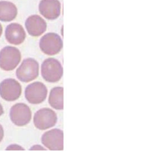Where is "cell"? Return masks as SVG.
Segmentation results:
<instances>
[{"mask_svg": "<svg viewBox=\"0 0 143 152\" xmlns=\"http://www.w3.org/2000/svg\"><path fill=\"white\" fill-rule=\"evenodd\" d=\"M41 76L49 83H56L61 79L63 69L60 61L54 58H48L43 61L41 66Z\"/></svg>", "mask_w": 143, "mask_h": 152, "instance_id": "6da1fadb", "label": "cell"}, {"mask_svg": "<svg viewBox=\"0 0 143 152\" xmlns=\"http://www.w3.org/2000/svg\"><path fill=\"white\" fill-rule=\"evenodd\" d=\"M21 53L12 46H6L0 51V68L5 71H12L19 64Z\"/></svg>", "mask_w": 143, "mask_h": 152, "instance_id": "7a4b0ae2", "label": "cell"}, {"mask_svg": "<svg viewBox=\"0 0 143 152\" xmlns=\"http://www.w3.org/2000/svg\"><path fill=\"white\" fill-rule=\"evenodd\" d=\"M39 65L35 59L26 58L16 70V74L19 80L29 83L35 80L39 76Z\"/></svg>", "mask_w": 143, "mask_h": 152, "instance_id": "3957f363", "label": "cell"}, {"mask_svg": "<svg viewBox=\"0 0 143 152\" xmlns=\"http://www.w3.org/2000/svg\"><path fill=\"white\" fill-rule=\"evenodd\" d=\"M63 47L61 37L55 33H48L43 36L39 42L41 51L46 55L54 56L58 54Z\"/></svg>", "mask_w": 143, "mask_h": 152, "instance_id": "277c9868", "label": "cell"}, {"mask_svg": "<svg viewBox=\"0 0 143 152\" xmlns=\"http://www.w3.org/2000/svg\"><path fill=\"white\" fill-rule=\"evenodd\" d=\"M57 120L56 113L48 108H44L38 110L34 117L35 126L41 130H45L54 126Z\"/></svg>", "mask_w": 143, "mask_h": 152, "instance_id": "5b68a950", "label": "cell"}, {"mask_svg": "<svg viewBox=\"0 0 143 152\" xmlns=\"http://www.w3.org/2000/svg\"><path fill=\"white\" fill-rule=\"evenodd\" d=\"M21 93L20 84L14 79H6L0 83V96L6 101L17 100Z\"/></svg>", "mask_w": 143, "mask_h": 152, "instance_id": "8992f818", "label": "cell"}, {"mask_svg": "<svg viewBox=\"0 0 143 152\" xmlns=\"http://www.w3.org/2000/svg\"><path fill=\"white\" fill-rule=\"evenodd\" d=\"M12 122L17 126H24L31 120L30 108L25 103H17L11 107L10 113Z\"/></svg>", "mask_w": 143, "mask_h": 152, "instance_id": "52a82bcc", "label": "cell"}, {"mask_svg": "<svg viewBox=\"0 0 143 152\" xmlns=\"http://www.w3.org/2000/svg\"><path fill=\"white\" fill-rule=\"evenodd\" d=\"M48 89L46 86L41 82L36 81L29 84L26 88V99L31 104H40L46 99Z\"/></svg>", "mask_w": 143, "mask_h": 152, "instance_id": "ba28073f", "label": "cell"}, {"mask_svg": "<svg viewBox=\"0 0 143 152\" xmlns=\"http://www.w3.org/2000/svg\"><path fill=\"white\" fill-rule=\"evenodd\" d=\"M63 132L58 129L46 132L41 137L43 144L51 151H62L64 148Z\"/></svg>", "mask_w": 143, "mask_h": 152, "instance_id": "9c48e42d", "label": "cell"}, {"mask_svg": "<svg viewBox=\"0 0 143 152\" xmlns=\"http://www.w3.org/2000/svg\"><path fill=\"white\" fill-rule=\"evenodd\" d=\"M61 4L59 0H41L39 11L46 19L53 20L58 19L61 14Z\"/></svg>", "mask_w": 143, "mask_h": 152, "instance_id": "30bf717a", "label": "cell"}, {"mask_svg": "<svg viewBox=\"0 0 143 152\" xmlns=\"http://www.w3.org/2000/svg\"><path fill=\"white\" fill-rule=\"evenodd\" d=\"M25 25L27 33L34 37L41 36L47 29L46 21L38 15L29 16L26 20Z\"/></svg>", "mask_w": 143, "mask_h": 152, "instance_id": "8fae6325", "label": "cell"}, {"mask_svg": "<svg viewBox=\"0 0 143 152\" xmlns=\"http://www.w3.org/2000/svg\"><path fill=\"white\" fill-rule=\"evenodd\" d=\"M26 37L25 31L20 24L11 23L6 28V39L11 45H20L24 42Z\"/></svg>", "mask_w": 143, "mask_h": 152, "instance_id": "7c38bea8", "label": "cell"}, {"mask_svg": "<svg viewBox=\"0 0 143 152\" xmlns=\"http://www.w3.org/2000/svg\"><path fill=\"white\" fill-rule=\"evenodd\" d=\"M18 14L15 5L10 1H0V21L9 22L14 20Z\"/></svg>", "mask_w": 143, "mask_h": 152, "instance_id": "4fadbf2b", "label": "cell"}, {"mask_svg": "<svg viewBox=\"0 0 143 152\" xmlns=\"http://www.w3.org/2000/svg\"><path fill=\"white\" fill-rule=\"evenodd\" d=\"M63 88L61 86L55 87L51 91L48 102L52 108L57 110L63 109Z\"/></svg>", "mask_w": 143, "mask_h": 152, "instance_id": "5bb4252c", "label": "cell"}, {"mask_svg": "<svg viewBox=\"0 0 143 152\" xmlns=\"http://www.w3.org/2000/svg\"><path fill=\"white\" fill-rule=\"evenodd\" d=\"M6 151H24L25 149L22 147L17 144H11L7 147Z\"/></svg>", "mask_w": 143, "mask_h": 152, "instance_id": "9a60e30c", "label": "cell"}, {"mask_svg": "<svg viewBox=\"0 0 143 152\" xmlns=\"http://www.w3.org/2000/svg\"><path fill=\"white\" fill-rule=\"evenodd\" d=\"M30 151H46V149L40 145H35L30 149Z\"/></svg>", "mask_w": 143, "mask_h": 152, "instance_id": "2e32d148", "label": "cell"}, {"mask_svg": "<svg viewBox=\"0 0 143 152\" xmlns=\"http://www.w3.org/2000/svg\"><path fill=\"white\" fill-rule=\"evenodd\" d=\"M4 137V130L2 125L0 124V142L2 140Z\"/></svg>", "mask_w": 143, "mask_h": 152, "instance_id": "e0dca14e", "label": "cell"}, {"mask_svg": "<svg viewBox=\"0 0 143 152\" xmlns=\"http://www.w3.org/2000/svg\"><path fill=\"white\" fill-rule=\"evenodd\" d=\"M4 108H3V107L1 105V104L0 103V116L4 113Z\"/></svg>", "mask_w": 143, "mask_h": 152, "instance_id": "ac0fdd59", "label": "cell"}, {"mask_svg": "<svg viewBox=\"0 0 143 152\" xmlns=\"http://www.w3.org/2000/svg\"><path fill=\"white\" fill-rule=\"evenodd\" d=\"M2 32H3V28H2V26L1 24L0 23V37L2 36Z\"/></svg>", "mask_w": 143, "mask_h": 152, "instance_id": "d6986e66", "label": "cell"}]
</instances>
